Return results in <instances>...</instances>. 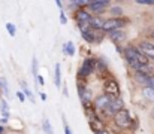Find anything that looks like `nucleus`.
Masks as SVG:
<instances>
[{
    "mask_svg": "<svg viewBox=\"0 0 154 134\" xmlns=\"http://www.w3.org/2000/svg\"><path fill=\"white\" fill-rule=\"evenodd\" d=\"M129 18H109V19H105L102 25V30L105 33H111V31H115V30H121V27H124L126 24H129Z\"/></svg>",
    "mask_w": 154,
    "mask_h": 134,
    "instance_id": "obj_1",
    "label": "nucleus"
},
{
    "mask_svg": "<svg viewBox=\"0 0 154 134\" xmlns=\"http://www.w3.org/2000/svg\"><path fill=\"white\" fill-rule=\"evenodd\" d=\"M111 6V1L109 0H97V1H90L88 6H87V10L90 15L93 16H100L102 13H105Z\"/></svg>",
    "mask_w": 154,
    "mask_h": 134,
    "instance_id": "obj_2",
    "label": "nucleus"
},
{
    "mask_svg": "<svg viewBox=\"0 0 154 134\" xmlns=\"http://www.w3.org/2000/svg\"><path fill=\"white\" fill-rule=\"evenodd\" d=\"M114 122H115V125H117L118 128H123V130L129 128V127L132 125L130 112H129L127 109H121L120 112H117V113L114 115Z\"/></svg>",
    "mask_w": 154,
    "mask_h": 134,
    "instance_id": "obj_3",
    "label": "nucleus"
},
{
    "mask_svg": "<svg viewBox=\"0 0 154 134\" xmlns=\"http://www.w3.org/2000/svg\"><path fill=\"white\" fill-rule=\"evenodd\" d=\"M103 92H105L108 97H111V98H118V97H120L121 89H120L118 82H117L115 79H112V78H111V79H106V81H105Z\"/></svg>",
    "mask_w": 154,
    "mask_h": 134,
    "instance_id": "obj_4",
    "label": "nucleus"
},
{
    "mask_svg": "<svg viewBox=\"0 0 154 134\" xmlns=\"http://www.w3.org/2000/svg\"><path fill=\"white\" fill-rule=\"evenodd\" d=\"M75 19L78 22V27H85V25H88V22L91 19V15L88 13V10L85 7L76 9L75 10Z\"/></svg>",
    "mask_w": 154,
    "mask_h": 134,
    "instance_id": "obj_5",
    "label": "nucleus"
},
{
    "mask_svg": "<svg viewBox=\"0 0 154 134\" xmlns=\"http://www.w3.org/2000/svg\"><path fill=\"white\" fill-rule=\"evenodd\" d=\"M94 61H96L94 58H85L82 66H81V69H79V72H78V76H81V78L90 76L94 72Z\"/></svg>",
    "mask_w": 154,
    "mask_h": 134,
    "instance_id": "obj_6",
    "label": "nucleus"
},
{
    "mask_svg": "<svg viewBox=\"0 0 154 134\" xmlns=\"http://www.w3.org/2000/svg\"><path fill=\"white\" fill-rule=\"evenodd\" d=\"M142 55H145L148 60H154V43L150 40H141L139 45L136 46Z\"/></svg>",
    "mask_w": 154,
    "mask_h": 134,
    "instance_id": "obj_7",
    "label": "nucleus"
},
{
    "mask_svg": "<svg viewBox=\"0 0 154 134\" xmlns=\"http://www.w3.org/2000/svg\"><path fill=\"white\" fill-rule=\"evenodd\" d=\"M111 97H108L106 94H99L94 101H93V107L94 109H102V110H108L109 104H111Z\"/></svg>",
    "mask_w": 154,
    "mask_h": 134,
    "instance_id": "obj_8",
    "label": "nucleus"
},
{
    "mask_svg": "<svg viewBox=\"0 0 154 134\" xmlns=\"http://www.w3.org/2000/svg\"><path fill=\"white\" fill-rule=\"evenodd\" d=\"M123 106H124V103H123V100H121L120 97H118V98H112V100H111V104H109V107H108V112L114 116L117 112H120L121 109H124Z\"/></svg>",
    "mask_w": 154,
    "mask_h": 134,
    "instance_id": "obj_9",
    "label": "nucleus"
},
{
    "mask_svg": "<svg viewBox=\"0 0 154 134\" xmlns=\"http://www.w3.org/2000/svg\"><path fill=\"white\" fill-rule=\"evenodd\" d=\"M79 30H81L82 37H84V40H85L87 43H94V31H93L88 25H85V27H79Z\"/></svg>",
    "mask_w": 154,
    "mask_h": 134,
    "instance_id": "obj_10",
    "label": "nucleus"
},
{
    "mask_svg": "<svg viewBox=\"0 0 154 134\" xmlns=\"http://www.w3.org/2000/svg\"><path fill=\"white\" fill-rule=\"evenodd\" d=\"M103 22H105V19H103L102 16H93V15H91V19H90V22H88V27H90L91 30H102Z\"/></svg>",
    "mask_w": 154,
    "mask_h": 134,
    "instance_id": "obj_11",
    "label": "nucleus"
},
{
    "mask_svg": "<svg viewBox=\"0 0 154 134\" xmlns=\"http://www.w3.org/2000/svg\"><path fill=\"white\" fill-rule=\"evenodd\" d=\"M108 36H109V39H111L112 42H115V43H120V42H123V40L126 39V33H124L123 30H115V31H111Z\"/></svg>",
    "mask_w": 154,
    "mask_h": 134,
    "instance_id": "obj_12",
    "label": "nucleus"
},
{
    "mask_svg": "<svg viewBox=\"0 0 154 134\" xmlns=\"http://www.w3.org/2000/svg\"><path fill=\"white\" fill-rule=\"evenodd\" d=\"M88 124H90V128H91L94 133L105 130V124H103V121L100 119V118H94V119L88 121Z\"/></svg>",
    "mask_w": 154,
    "mask_h": 134,
    "instance_id": "obj_13",
    "label": "nucleus"
},
{
    "mask_svg": "<svg viewBox=\"0 0 154 134\" xmlns=\"http://www.w3.org/2000/svg\"><path fill=\"white\" fill-rule=\"evenodd\" d=\"M109 13H111V16L112 18H121L123 16V7L121 6H118V4H115V6H109Z\"/></svg>",
    "mask_w": 154,
    "mask_h": 134,
    "instance_id": "obj_14",
    "label": "nucleus"
},
{
    "mask_svg": "<svg viewBox=\"0 0 154 134\" xmlns=\"http://www.w3.org/2000/svg\"><path fill=\"white\" fill-rule=\"evenodd\" d=\"M142 95H144V98H145V100H148V101L154 103V89L153 88L144 87V88H142Z\"/></svg>",
    "mask_w": 154,
    "mask_h": 134,
    "instance_id": "obj_15",
    "label": "nucleus"
},
{
    "mask_svg": "<svg viewBox=\"0 0 154 134\" xmlns=\"http://www.w3.org/2000/svg\"><path fill=\"white\" fill-rule=\"evenodd\" d=\"M54 84H55V87H60V85H61V72H60V64H58V63L55 64V72H54Z\"/></svg>",
    "mask_w": 154,
    "mask_h": 134,
    "instance_id": "obj_16",
    "label": "nucleus"
},
{
    "mask_svg": "<svg viewBox=\"0 0 154 134\" xmlns=\"http://www.w3.org/2000/svg\"><path fill=\"white\" fill-rule=\"evenodd\" d=\"M84 113H85V116L88 118V121H91V119L97 118L96 110H94V107H93V106H85V107H84Z\"/></svg>",
    "mask_w": 154,
    "mask_h": 134,
    "instance_id": "obj_17",
    "label": "nucleus"
},
{
    "mask_svg": "<svg viewBox=\"0 0 154 134\" xmlns=\"http://www.w3.org/2000/svg\"><path fill=\"white\" fill-rule=\"evenodd\" d=\"M63 52L66 55H75V46H73V42H67V43L63 45Z\"/></svg>",
    "mask_w": 154,
    "mask_h": 134,
    "instance_id": "obj_18",
    "label": "nucleus"
},
{
    "mask_svg": "<svg viewBox=\"0 0 154 134\" xmlns=\"http://www.w3.org/2000/svg\"><path fill=\"white\" fill-rule=\"evenodd\" d=\"M42 127H44V131L47 134H52V127H51V124H50V121H48L47 118L42 121Z\"/></svg>",
    "mask_w": 154,
    "mask_h": 134,
    "instance_id": "obj_19",
    "label": "nucleus"
},
{
    "mask_svg": "<svg viewBox=\"0 0 154 134\" xmlns=\"http://www.w3.org/2000/svg\"><path fill=\"white\" fill-rule=\"evenodd\" d=\"M6 30L9 31V34H11L12 37H14V36L17 34V28H15V27H14V25H12L11 22H8V24H6Z\"/></svg>",
    "mask_w": 154,
    "mask_h": 134,
    "instance_id": "obj_20",
    "label": "nucleus"
},
{
    "mask_svg": "<svg viewBox=\"0 0 154 134\" xmlns=\"http://www.w3.org/2000/svg\"><path fill=\"white\" fill-rule=\"evenodd\" d=\"M2 112H3L5 119H8V118H9V110H8V107H6V101H5V100H2Z\"/></svg>",
    "mask_w": 154,
    "mask_h": 134,
    "instance_id": "obj_21",
    "label": "nucleus"
},
{
    "mask_svg": "<svg viewBox=\"0 0 154 134\" xmlns=\"http://www.w3.org/2000/svg\"><path fill=\"white\" fill-rule=\"evenodd\" d=\"M21 85H23V89H24V92H23V94H24V95H27V97H30V98L33 100V94L30 92V89L27 88V85H26L24 82H21Z\"/></svg>",
    "mask_w": 154,
    "mask_h": 134,
    "instance_id": "obj_22",
    "label": "nucleus"
},
{
    "mask_svg": "<svg viewBox=\"0 0 154 134\" xmlns=\"http://www.w3.org/2000/svg\"><path fill=\"white\" fill-rule=\"evenodd\" d=\"M138 4H147V6H154V0H136Z\"/></svg>",
    "mask_w": 154,
    "mask_h": 134,
    "instance_id": "obj_23",
    "label": "nucleus"
},
{
    "mask_svg": "<svg viewBox=\"0 0 154 134\" xmlns=\"http://www.w3.org/2000/svg\"><path fill=\"white\" fill-rule=\"evenodd\" d=\"M60 21H61V24H66L67 22V18L64 15V10H60Z\"/></svg>",
    "mask_w": 154,
    "mask_h": 134,
    "instance_id": "obj_24",
    "label": "nucleus"
},
{
    "mask_svg": "<svg viewBox=\"0 0 154 134\" xmlns=\"http://www.w3.org/2000/svg\"><path fill=\"white\" fill-rule=\"evenodd\" d=\"M17 97L20 98V101H24V100H26V95H24L23 92H17Z\"/></svg>",
    "mask_w": 154,
    "mask_h": 134,
    "instance_id": "obj_25",
    "label": "nucleus"
},
{
    "mask_svg": "<svg viewBox=\"0 0 154 134\" xmlns=\"http://www.w3.org/2000/svg\"><path fill=\"white\" fill-rule=\"evenodd\" d=\"M64 134H72V131H70V127L64 122Z\"/></svg>",
    "mask_w": 154,
    "mask_h": 134,
    "instance_id": "obj_26",
    "label": "nucleus"
},
{
    "mask_svg": "<svg viewBox=\"0 0 154 134\" xmlns=\"http://www.w3.org/2000/svg\"><path fill=\"white\" fill-rule=\"evenodd\" d=\"M36 78H38V81H39V82H38L39 85H44V84H45V82H44V78H42V76H39V75H38Z\"/></svg>",
    "mask_w": 154,
    "mask_h": 134,
    "instance_id": "obj_27",
    "label": "nucleus"
},
{
    "mask_svg": "<svg viewBox=\"0 0 154 134\" xmlns=\"http://www.w3.org/2000/svg\"><path fill=\"white\" fill-rule=\"evenodd\" d=\"M94 134H109V131L105 128V130H102V131H97V133H94Z\"/></svg>",
    "mask_w": 154,
    "mask_h": 134,
    "instance_id": "obj_28",
    "label": "nucleus"
},
{
    "mask_svg": "<svg viewBox=\"0 0 154 134\" xmlns=\"http://www.w3.org/2000/svg\"><path fill=\"white\" fill-rule=\"evenodd\" d=\"M41 98L45 101V100H47V94H45V92H41Z\"/></svg>",
    "mask_w": 154,
    "mask_h": 134,
    "instance_id": "obj_29",
    "label": "nucleus"
},
{
    "mask_svg": "<svg viewBox=\"0 0 154 134\" xmlns=\"http://www.w3.org/2000/svg\"><path fill=\"white\" fill-rule=\"evenodd\" d=\"M3 133V127H0V134Z\"/></svg>",
    "mask_w": 154,
    "mask_h": 134,
    "instance_id": "obj_30",
    "label": "nucleus"
},
{
    "mask_svg": "<svg viewBox=\"0 0 154 134\" xmlns=\"http://www.w3.org/2000/svg\"><path fill=\"white\" fill-rule=\"evenodd\" d=\"M153 37H154V31H153Z\"/></svg>",
    "mask_w": 154,
    "mask_h": 134,
    "instance_id": "obj_31",
    "label": "nucleus"
},
{
    "mask_svg": "<svg viewBox=\"0 0 154 134\" xmlns=\"http://www.w3.org/2000/svg\"><path fill=\"white\" fill-rule=\"evenodd\" d=\"M0 85H2V81H0Z\"/></svg>",
    "mask_w": 154,
    "mask_h": 134,
    "instance_id": "obj_32",
    "label": "nucleus"
},
{
    "mask_svg": "<svg viewBox=\"0 0 154 134\" xmlns=\"http://www.w3.org/2000/svg\"><path fill=\"white\" fill-rule=\"evenodd\" d=\"M153 115H154V110H153Z\"/></svg>",
    "mask_w": 154,
    "mask_h": 134,
    "instance_id": "obj_33",
    "label": "nucleus"
}]
</instances>
